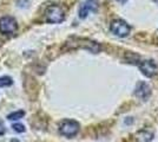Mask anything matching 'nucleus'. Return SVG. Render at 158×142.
I'll list each match as a JSON object with an SVG mask.
<instances>
[{
	"label": "nucleus",
	"instance_id": "14",
	"mask_svg": "<svg viewBox=\"0 0 158 142\" xmlns=\"http://www.w3.org/2000/svg\"><path fill=\"white\" fill-rule=\"evenodd\" d=\"M155 1H156V2H157V4H158V0H155Z\"/></svg>",
	"mask_w": 158,
	"mask_h": 142
},
{
	"label": "nucleus",
	"instance_id": "3",
	"mask_svg": "<svg viewBox=\"0 0 158 142\" xmlns=\"http://www.w3.org/2000/svg\"><path fill=\"white\" fill-rule=\"evenodd\" d=\"M131 27L126 21L122 20V19H116L112 20L110 24V31L113 34L118 36V37H126L127 34L130 33Z\"/></svg>",
	"mask_w": 158,
	"mask_h": 142
},
{
	"label": "nucleus",
	"instance_id": "2",
	"mask_svg": "<svg viewBox=\"0 0 158 142\" xmlns=\"http://www.w3.org/2000/svg\"><path fill=\"white\" fill-rule=\"evenodd\" d=\"M80 126L77 121L74 120H64L60 123L59 131L61 135L66 136V137H73L78 134Z\"/></svg>",
	"mask_w": 158,
	"mask_h": 142
},
{
	"label": "nucleus",
	"instance_id": "8",
	"mask_svg": "<svg viewBox=\"0 0 158 142\" xmlns=\"http://www.w3.org/2000/svg\"><path fill=\"white\" fill-rule=\"evenodd\" d=\"M136 137H137V140H142L140 142H150L153 139V134L149 133V131H145V130H142L136 135Z\"/></svg>",
	"mask_w": 158,
	"mask_h": 142
},
{
	"label": "nucleus",
	"instance_id": "9",
	"mask_svg": "<svg viewBox=\"0 0 158 142\" xmlns=\"http://www.w3.org/2000/svg\"><path fill=\"white\" fill-rule=\"evenodd\" d=\"M12 78L11 77H8V76H2V77H0V88H4V87H10V85H12Z\"/></svg>",
	"mask_w": 158,
	"mask_h": 142
},
{
	"label": "nucleus",
	"instance_id": "6",
	"mask_svg": "<svg viewBox=\"0 0 158 142\" xmlns=\"http://www.w3.org/2000/svg\"><path fill=\"white\" fill-rule=\"evenodd\" d=\"M138 68L142 71V74L145 75L146 77H153L155 75L158 74V65L151 59L142 61L138 64Z\"/></svg>",
	"mask_w": 158,
	"mask_h": 142
},
{
	"label": "nucleus",
	"instance_id": "7",
	"mask_svg": "<svg viewBox=\"0 0 158 142\" xmlns=\"http://www.w3.org/2000/svg\"><path fill=\"white\" fill-rule=\"evenodd\" d=\"M135 95L137 97H139L140 100L146 101L151 95V89L145 82H139L137 87H136V90H135Z\"/></svg>",
	"mask_w": 158,
	"mask_h": 142
},
{
	"label": "nucleus",
	"instance_id": "10",
	"mask_svg": "<svg viewBox=\"0 0 158 142\" xmlns=\"http://www.w3.org/2000/svg\"><path fill=\"white\" fill-rule=\"evenodd\" d=\"M24 115H25V111L20 110V111H14L12 114H10V115L7 116V118L11 120V121H15V120H19L21 117H24Z\"/></svg>",
	"mask_w": 158,
	"mask_h": 142
},
{
	"label": "nucleus",
	"instance_id": "1",
	"mask_svg": "<svg viewBox=\"0 0 158 142\" xmlns=\"http://www.w3.org/2000/svg\"><path fill=\"white\" fill-rule=\"evenodd\" d=\"M45 15H46V21L51 24H58L65 19V12L58 5H51L47 7Z\"/></svg>",
	"mask_w": 158,
	"mask_h": 142
},
{
	"label": "nucleus",
	"instance_id": "4",
	"mask_svg": "<svg viewBox=\"0 0 158 142\" xmlns=\"http://www.w3.org/2000/svg\"><path fill=\"white\" fill-rule=\"evenodd\" d=\"M18 24L13 17L5 15L0 18V32L4 34H12L17 31Z\"/></svg>",
	"mask_w": 158,
	"mask_h": 142
},
{
	"label": "nucleus",
	"instance_id": "13",
	"mask_svg": "<svg viewBox=\"0 0 158 142\" xmlns=\"http://www.w3.org/2000/svg\"><path fill=\"white\" fill-rule=\"evenodd\" d=\"M116 1H118V2H122V4H124V2H126L127 0H116Z\"/></svg>",
	"mask_w": 158,
	"mask_h": 142
},
{
	"label": "nucleus",
	"instance_id": "5",
	"mask_svg": "<svg viewBox=\"0 0 158 142\" xmlns=\"http://www.w3.org/2000/svg\"><path fill=\"white\" fill-rule=\"evenodd\" d=\"M98 7H99L98 0H86L85 2H83L80 5V7H79V11H78L79 18L85 19L89 14L97 12Z\"/></svg>",
	"mask_w": 158,
	"mask_h": 142
},
{
	"label": "nucleus",
	"instance_id": "12",
	"mask_svg": "<svg viewBox=\"0 0 158 142\" xmlns=\"http://www.w3.org/2000/svg\"><path fill=\"white\" fill-rule=\"evenodd\" d=\"M5 131H6V129H5V126L0 122V135H4L5 134Z\"/></svg>",
	"mask_w": 158,
	"mask_h": 142
},
{
	"label": "nucleus",
	"instance_id": "11",
	"mask_svg": "<svg viewBox=\"0 0 158 142\" xmlns=\"http://www.w3.org/2000/svg\"><path fill=\"white\" fill-rule=\"evenodd\" d=\"M12 128H13L17 133H24V131L26 130L25 127H24V124H21V123H14Z\"/></svg>",
	"mask_w": 158,
	"mask_h": 142
}]
</instances>
